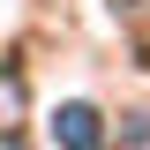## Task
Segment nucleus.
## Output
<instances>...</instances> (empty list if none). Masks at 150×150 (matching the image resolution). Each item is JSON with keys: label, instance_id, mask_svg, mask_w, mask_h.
<instances>
[{"label": "nucleus", "instance_id": "obj_2", "mask_svg": "<svg viewBox=\"0 0 150 150\" xmlns=\"http://www.w3.org/2000/svg\"><path fill=\"white\" fill-rule=\"evenodd\" d=\"M120 150H150V120H143V128H128V135H120Z\"/></svg>", "mask_w": 150, "mask_h": 150}, {"label": "nucleus", "instance_id": "obj_1", "mask_svg": "<svg viewBox=\"0 0 150 150\" xmlns=\"http://www.w3.org/2000/svg\"><path fill=\"white\" fill-rule=\"evenodd\" d=\"M53 143L60 150H105V112L90 105V98H68V105H53Z\"/></svg>", "mask_w": 150, "mask_h": 150}]
</instances>
